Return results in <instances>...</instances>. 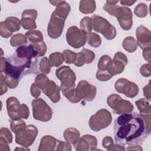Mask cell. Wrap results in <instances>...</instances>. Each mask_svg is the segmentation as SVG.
Wrapping results in <instances>:
<instances>
[{
	"label": "cell",
	"mask_w": 151,
	"mask_h": 151,
	"mask_svg": "<svg viewBox=\"0 0 151 151\" xmlns=\"http://www.w3.org/2000/svg\"><path fill=\"white\" fill-rule=\"evenodd\" d=\"M81 52L84 54L85 58V63L90 64L91 63L95 58V54L91 50L86 48H83Z\"/></svg>",
	"instance_id": "cell-38"
},
{
	"label": "cell",
	"mask_w": 151,
	"mask_h": 151,
	"mask_svg": "<svg viewBox=\"0 0 151 151\" xmlns=\"http://www.w3.org/2000/svg\"><path fill=\"white\" fill-rule=\"evenodd\" d=\"M111 120L110 112L106 109H101L90 117L88 125L92 130L99 132L109 126L111 124Z\"/></svg>",
	"instance_id": "cell-6"
},
{
	"label": "cell",
	"mask_w": 151,
	"mask_h": 151,
	"mask_svg": "<svg viewBox=\"0 0 151 151\" xmlns=\"http://www.w3.org/2000/svg\"><path fill=\"white\" fill-rule=\"evenodd\" d=\"M80 27L83 31L87 34H90L93 28V22L91 18L85 17L80 22Z\"/></svg>",
	"instance_id": "cell-31"
},
{
	"label": "cell",
	"mask_w": 151,
	"mask_h": 151,
	"mask_svg": "<svg viewBox=\"0 0 151 151\" xmlns=\"http://www.w3.org/2000/svg\"><path fill=\"white\" fill-rule=\"evenodd\" d=\"M70 6L64 1H60L52 12L49 22L47 31L51 38H57L62 34L64 22L70 11Z\"/></svg>",
	"instance_id": "cell-3"
},
{
	"label": "cell",
	"mask_w": 151,
	"mask_h": 151,
	"mask_svg": "<svg viewBox=\"0 0 151 151\" xmlns=\"http://www.w3.org/2000/svg\"><path fill=\"white\" fill-rule=\"evenodd\" d=\"M126 56L121 52H117L115 54L114 57L111 60L108 69V72L114 76L116 74L122 73L124 69L125 65L127 63Z\"/></svg>",
	"instance_id": "cell-15"
},
{
	"label": "cell",
	"mask_w": 151,
	"mask_h": 151,
	"mask_svg": "<svg viewBox=\"0 0 151 151\" xmlns=\"http://www.w3.org/2000/svg\"><path fill=\"white\" fill-rule=\"evenodd\" d=\"M135 103L141 114H147L146 113L147 112L148 113H150V103L146 99H140V100L136 101Z\"/></svg>",
	"instance_id": "cell-27"
},
{
	"label": "cell",
	"mask_w": 151,
	"mask_h": 151,
	"mask_svg": "<svg viewBox=\"0 0 151 151\" xmlns=\"http://www.w3.org/2000/svg\"><path fill=\"white\" fill-rule=\"evenodd\" d=\"M25 37L29 41L33 44L41 42L43 40V36L40 31H28L25 34Z\"/></svg>",
	"instance_id": "cell-26"
},
{
	"label": "cell",
	"mask_w": 151,
	"mask_h": 151,
	"mask_svg": "<svg viewBox=\"0 0 151 151\" xmlns=\"http://www.w3.org/2000/svg\"><path fill=\"white\" fill-rule=\"evenodd\" d=\"M134 12L135 15L139 17H144L146 16L147 14V6L143 3H140L136 6Z\"/></svg>",
	"instance_id": "cell-35"
},
{
	"label": "cell",
	"mask_w": 151,
	"mask_h": 151,
	"mask_svg": "<svg viewBox=\"0 0 151 151\" xmlns=\"http://www.w3.org/2000/svg\"><path fill=\"white\" fill-rule=\"evenodd\" d=\"M107 103L113 111L116 114H123L132 112L134 109L132 103L116 94H112L108 97Z\"/></svg>",
	"instance_id": "cell-9"
},
{
	"label": "cell",
	"mask_w": 151,
	"mask_h": 151,
	"mask_svg": "<svg viewBox=\"0 0 151 151\" xmlns=\"http://www.w3.org/2000/svg\"><path fill=\"white\" fill-rule=\"evenodd\" d=\"M55 75L61 81L60 86L65 88L75 86L76 74L68 66L63 65L56 70Z\"/></svg>",
	"instance_id": "cell-12"
},
{
	"label": "cell",
	"mask_w": 151,
	"mask_h": 151,
	"mask_svg": "<svg viewBox=\"0 0 151 151\" xmlns=\"http://www.w3.org/2000/svg\"><path fill=\"white\" fill-rule=\"evenodd\" d=\"M33 45L34 46L35 48L36 49L38 55L40 57L43 56L46 52L47 50V48H46V45L44 43V42L41 41L38 43H35V44H33Z\"/></svg>",
	"instance_id": "cell-40"
},
{
	"label": "cell",
	"mask_w": 151,
	"mask_h": 151,
	"mask_svg": "<svg viewBox=\"0 0 151 151\" xmlns=\"http://www.w3.org/2000/svg\"><path fill=\"white\" fill-rule=\"evenodd\" d=\"M96 2L94 1H81L79 10L83 14L93 12L96 9Z\"/></svg>",
	"instance_id": "cell-23"
},
{
	"label": "cell",
	"mask_w": 151,
	"mask_h": 151,
	"mask_svg": "<svg viewBox=\"0 0 151 151\" xmlns=\"http://www.w3.org/2000/svg\"><path fill=\"white\" fill-rule=\"evenodd\" d=\"M51 67V66L50 64L49 60L47 57H44L42 59H41L39 63L40 71H41L45 74H48L50 72Z\"/></svg>",
	"instance_id": "cell-33"
},
{
	"label": "cell",
	"mask_w": 151,
	"mask_h": 151,
	"mask_svg": "<svg viewBox=\"0 0 151 151\" xmlns=\"http://www.w3.org/2000/svg\"><path fill=\"white\" fill-rule=\"evenodd\" d=\"M27 43V38L22 34H17L12 36L11 39L10 44L12 46H17L20 45H24Z\"/></svg>",
	"instance_id": "cell-30"
},
{
	"label": "cell",
	"mask_w": 151,
	"mask_h": 151,
	"mask_svg": "<svg viewBox=\"0 0 151 151\" xmlns=\"http://www.w3.org/2000/svg\"><path fill=\"white\" fill-rule=\"evenodd\" d=\"M137 44L141 49L150 48V32L143 25H140L136 31Z\"/></svg>",
	"instance_id": "cell-18"
},
{
	"label": "cell",
	"mask_w": 151,
	"mask_h": 151,
	"mask_svg": "<svg viewBox=\"0 0 151 151\" xmlns=\"http://www.w3.org/2000/svg\"><path fill=\"white\" fill-rule=\"evenodd\" d=\"M33 117L35 120L48 122L52 117V112L50 107L42 99H35L32 101Z\"/></svg>",
	"instance_id": "cell-7"
},
{
	"label": "cell",
	"mask_w": 151,
	"mask_h": 151,
	"mask_svg": "<svg viewBox=\"0 0 151 151\" xmlns=\"http://www.w3.org/2000/svg\"><path fill=\"white\" fill-rule=\"evenodd\" d=\"M66 39L69 45L74 48H79L86 44L87 33L76 26H72L67 30Z\"/></svg>",
	"instance_id": "cell-10"
},
{
	"label": "cell",
	"mask_w": 151,
	"mask_h": 151,
	"mask_svg": "<svg viewBox=\"0 0 151 151\" xmlns=\"http://www.w3.org/2000/svg\"><path fill=\"white\" fill-rule=\"evenodd\" d=\"M20 104L17 98L14 97H8L6 100V108L9 117L12 120L21 119L19 115Z\"/></svg>",
	"instance_id": "cell-21"
},
{
	"label": "cell",
	"mask_w": 151,
	"mask_h": 151,
	"mask_svg": "<svg viewBox=\"0 0 151 151\" xmlns=\"http://www.w3.org/2000/svg\"><path fill=\"white\" fill-rule=\"evenodd\" d=\"M102 145L104 147H105L107 150H118V149L116 147H120L119 145H114L113 142V139L110 136H106L103 139Z\"/></svg>",
	"instance_id": "cell-36"
},
{
	"label": "cell",
	"mask_w": 151,
	"mask_h": 151,
	"mask_svg": "<svg viewBox=\"0 0 151 151\" xmlns=\"http://www.w3.org/2000/svg\"><path fill=\"white\" fill-rule=\"evenodd\" d=\"M63 142L55 139L51 136H45L41 140L38 150H62Z\"/></svg>",
	"instance_id": "cell-17"
},
{
	"label": "cell",
	"mask_w": 151,
	"mask_h": 151,
	"mask_svg": "<svg viewBox=\"0 0 151 151\" xmlns=\"http://www.w3.org/2000/svg\"><path fill=\"white\" fill-rule=\"evenodd\" d=\"M39 57L33 44L19 46L12 55L7 58H1V72L19 80L26 74L40 71Z\"/></svg>",
	"instance_id": "cell-2"
},
{
	"label": "cell",
	"mask_w": 151,
	"mask_h": 151,
	"mask_svg": "<svg viewBox=\"0 0 151 151\" xmlns=\"http://www.w3.org/2000/svg\"><path fill=\"white\" fill-rule=\"evenodd\" d=\"M20 21L16 17H10L6 18L5 21L0 24V34L1 37L8 38L11 36L13 32L19 30Z\"/></svg>",
	"instance_id": "cell-14"
},
{
	"label": "cell",
	"mask_w": 151,
	"mask_h": 151,
	"mask_svg": "<svg viewBox=\"0 0 151 151\" xmlns=\"http://www.w3.org/2000/svg\"><path fill=\"white\" fill-rule=\"evenodd\" d=\"M93 28L95 31L101 33L107 40H110L115 38L116 35V29L114 27L110 24L105 18L94 15L91 17Z\"/></svg>",
	"instance_id": "cell-5"
},
{
	"label": "cell",
	"mask_w": 151,
	"mask_h": 151,
	"mask_svg": "<svg viewBox=\"0 0 151 151\" xmlns=\"http://www.w3.org/2000/svg\"><path fill=\"white\" fill-rule=\"evenodd\" d=\"M42 90L45 95L48 96L53 103H57L59 101L60 99V89L53 81L49 80L47 85L42 89Z\"/></svg>",
	"instance_id": "cell-20"
},
{
	"label": "cell",
	"mask_w": 151,
	"mask_h": 151,
	"mask_svg": "<svg viewBox=\"0 0 151 151\" xmlns=\"http://www.w3.org/2000/svg\"><path fill=\"white\" fill-rule=\"evenodd\" d=\"M64 60V55L59 52L52 53L49 56V62L51 67H58L62 64Z\"/></svg>",
	"instance_id": "cell-25"
},
{
	"label": "cell",
	"mask_w": 151,
	"mask_h": 151,
	"mask_svg": "<svg viewBox=\"0 0 151 151\" xmlns=\"http://www.w3.org/2000/svg\"><path fill=\"white\" fill-rule=\"evenodd\" d=\"M111 60V58L109 55H104L101 56L97 64L99 70H106L108 71Z\"/></svg>",
	"instance_id": "cell-29"
},
{
	"label": "cell",
	"mask_w": 151,
	"mask_h": 151,
	"mask_svg": "<svg viewBox=\"0 0 151 151\" xmlns=\"http://www.w3.org/2000/svg\"><path fill=\"white\" fill-rule=\"evenodd\" d=\"M88 44L95 48L99 47L101 42V40L100 37L94 32H91L88 34V37H87Z\"/></svg>",
	"instance_id": "cell-28"
},
{
	"label": "cell",
	"mask_w": 151,
	"mask_h": 151,
	"mask_svg": "<svg viewBox=\"0 0 151 151\" xmlns=\"http://www.w3.org/2000/svg\"><path fill=\"white\" fill-rule=\"evenodd\" d=\"M63 55H64L65 62L67 64L74 63L76 60L77 54L73 52V51L69 50H64L63 51Z\"/></svg>",
	"instance_id": "cell-34"
},
{
	"label": "cell",
	"mask_w": 151,
	"mask_h": 151,
	"mask_svg": "<svg viewBox=\"0 0 151 151\" xmlns=\"http://www.w3.org/2000/svg\"><path fill=\"white\" fill-rule=\"evenodd\" d=\"M49 80H50L45 75L40 74L36 77L35 80V84L38 88L42 90L47 85Z\"/></svg>",
	"instance_id": "cell-32"
},
{
	"label": "cell",
	"mask_w": 151,
	"mask_h": 151,
	"mask_svg": "<svg viewBox=\"0 0 151 151\" xmlns=\"http://www.w3.org/2000/svg\"><path fill=\"white\" fill-rule=\"evenodd\" d=\"M150 134V116L136 112L123 113L114 121L116 145L120 146H139Z\"/></svg>",
	"instance_id": "cell-1"
},
{
	"label": "cell",
	"mask_w": 151,
	"mask_h": 151,
	"mask_svg": "<svg viewBox=\"0 0 151 151\" xmlns=\"http://www.w3.org/2000/svg\"><path fill=\"white\" fill-rule=\"evenodd\" d=\"M29 114V109L27 106L25 104H22L20 106V108L19 110V115L21 118H24L25 119H27Z\"/></svg>",
	"instance_id": "cell-42"
},
{
	"label": "cell",
	"mask_w": 151,
	"mask_h": 151,
	"mask_svg": "<svg viewBox=\"0 0 151 151\" xmlns=\"http://www.w3.org/2000/svg\"><path fill=\"white\" fill-rule=\"evenodd\" d=\"M0 137H2L5 138L8 143H11L12 142V136L9 130L5 127H2L1 129V136Z\"/></svg>",
	"instance_id": "cell-41"
},
{
	"label": "cell",
	"mask_w": 151,
	"mask_h": 151,
	"mask_svg": "<svg viewBox=\"0 0 151 151\" xmlns=\"http://www.w3.org/2000/svg\"><path fill=\"white\" fill-rule=\"evenodd\" d=\"M135 2H136V1H120V3L122 5H127V6H131Z\"/></svg>",
	"instance_id": "cell-47"
},
{
	"label": "cell",
	"mask_w": 151,
	"mask_h": 151,
	"mask_svg": "<svg viewBox=\"0 0 151 151\" xmlns=\"http://www.w3.org/2000/svg\"><path fill=\"white\" fill-rule=\"evenodd\" d=\"M4 81L8 87H9L10 88H14L18 86L19 80H14L5 76L4 77Z\"/></svg>",
	"instance_id": "cell-43"
},
{
	"label": "cell",
	"mask_w": 151,
	"mask_h": 151,
	"mask_svg": "<svg viewBox=\"0 0 151 151\" xmlns=\"http://www.w3.org/2000/svg\"><path fill=\"white\" fill-rule=\"evenodd\" d=\"M76 93L78 98L81 100L93 101L96 94V87L90 84L86 80H81L76 88Z\"/></svg>",
	"instance_id": "cell-11"
},
{
	"label": "cell",
	"mask_w": 151,
	"mask_h": 151,
	"mask_svg": "<svg viewBox=\"0 0 151 151\" xmlns=\"http://www.w3.org/2000/svg\"><path fill=\"white\" fill-rule=\"evenodd\" d=\"M114 87L118 93H123L126 97L130 98L135 97L139 92L138 86L134 83L131 82L124 78L118 79Z\"/></svg>",
	"instance_id": "cell-13"
},
{
	"label": "cell",
	"mask_w": 151,
	"mask_h": 151,
	"mask_svg": "<svg viewBox=\"0 0 151 151\" xmlns=\"http://www.w3.org/2000/svg\"><path fill=\"white\" fill-rule=\"evenodd\" d=\"M37 12L35 9H27L22 14V18L20 21L22 27L25 29H33L36 28L37 25L35 20L37 18Z\"/></svg>",
	"instance_id": "cell-19"
},
{
	"label": "cell",
	"mask_w": 151,
	"mask_h": 151,
	"mask_svg": "<svg viewBox=\"0 0 151 151\" xmlns=\"http://www.w3.org/2000/svg\"><path fill=\"white\" fill-rule=\"evenodd\" d=\"M85 63V58L83 52L77 53V58L74 63L77 67H81Z\"/></svg>",
	"instance_id": "cell-44"
},
{
	"label": "cell",
	"mask_w": 151,
	"mask_h": 151,
	"mask_svg": "<svg viewBox=\"0 0 151 151\" xmlns=\"http://www.w3.org/2000/svg\"><path fill=\"white\" fill-rule=\"evenodd\" d=\"M119 1H107L103 9L110 15L115 16L122 29L129 30L133 24V14L130 8L116 5Z\"/></svg>",
	"instance_id": "cell-4"
},
{
	"label": "cell",
	"mask_w": 151,
	"mask_h": 151,
	"mask_svg": "<svg viewBox=\"0 0 151 151\" xmlns=\"http://www.w3.org/2000/svg\"><path fill=\"white\" fill-rule=\"evenodd\" d=\"M38 132L34 125H28L19 130L15 133V142L24 147H28L32 144Z\"/></svg>",
	"instance_id": "cell-8"
},
{
	"label": "cell",
	"mask_w": 151,
	"mask_h": 151,
	"mask_svg": "<svg viewBox=\"0 0 151 151\" xmlns=\"http://www.w3.org/2000/svg\"><path fill=\"white\" fill-rule=\"evenodd\" d=\"M11 129L12 131L14 133H16L17 132H18L19 130L25 127V123L22 120H13L11 122Z\"/></svg>",
	"instance_id": "cell-37"
},
{
	"label": "cell",
	"mask_w": 151,
	"mask_h": 151,
	"mask_svg": "<svg viewBox=\"0 0 151 151\" xmlns=\"http://www.w3.org/2000/svg\"><path fill=\"white\" fill-rule=\"evenodd\" d=\"M97 144V139L95 136L86 134L77 139L73 145L77 150H93L96 147Z\"/></svg>",
	"instance_id": "cell-16"
},
{
	"label": "cell",
	"mask_w": 151,
	"mask_h": 151,
	"mask_svg": "<svg viewBox=\"0 0 151 151\" xmlns=\"http://www.w3.org/2000/svg\"><path fill=\"white\" fill-rule=\"evenodd\" d=\"M113 76L106 70H99L96 73V78L100 81H105L110 80Z\"/></svg>",
	"instance_id": "cell-39"
},
{
	"label": "cell",
	"mask_w": 151,
	"mask_h": 151,
	"mask_svg": "<svg viewBox=\"0 0 151 151\" xmlns=\"http://www.w3.org/2000/svg\"><path fill=\"white\" fill-rule=\"evenodd\" d=\"M39 88H38L35 83L32 84L31 87V94L32 97H38L40 95L41 91Z\"/></svg>",
	"instance_id": "cell-45"
},
{
	"label": "cell",
	"mask_w": 151,
	"mask_h": 151,
	"mask_svg": "<svg viewBox=\"0 0 151 151\" xmlns=\"http://www.w3.org/2000/svg\"><path fill=\"white\" fill-rule=\"evenodd\" d=\"M122 45L126 51L129 52H133L137 48V44L133 37H128L123 40Z\"/></svg>",
	"instance_id": "cell-24"
},
{
	"label": "cell",
	"mask_w": 151,
	"mask_h": 151,
	"mask_svg": "<svg viewBox=\"0 0 151 151\" xmlns=\"http://www.w3.org/2000/svg\"><path fill=\"white\" fill-rule=\"evenodd\" d=\"M4 81V76L3 74H1V95H2L4 93H6L7 91V87Z\"/></svg>",
	"instance_id": "cell-46"
},
{
	"label": "cell",
	"mask_w": 151,
	"mask_h": 151,
	"mask_svg": "<svg viewBox=\"0 0 151 151\" xmlns=\"http://www.w3.org/2000/svg\"><path fill=\"white\" fill-rule=\"evenodd\" d=\"M80 133L78 130L74 128H68L64 131V137L65 140L70 143L73 144L77 139H79Z\"/></svg>",
	"instance_id": "cell-22"
}]
</instances>
